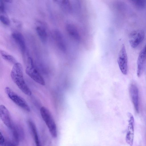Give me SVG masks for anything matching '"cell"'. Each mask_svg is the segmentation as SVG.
<instances>
[{
	"label": "cell",
	"mask_w": 146,
	"mask_h": 146,
	"mask_svg": "<svg viewBox=\"0 0 146 146\" xmlns=\"http://www.w3.org/2000/svg\"><path fill=\"white\" fill-rule=\"evenodd\" d=\"M11 76L13 82L24 93L28 96L31 95V91L24 79L23 67L21 63L17 62L14 64Z\"/></svg>",
	"instance_id": "obj_1"
},
{
	"label": "cell",
	"mask_w": 146,
	"mask_h": 146,
	"mask_svg": "<svg viewBox=\"0 0 146 146\" xmlns=\"http://www.w3.org/2000/svg\"><path fill=\"white\" fill-rule=\"evenodd\" d=\"M41 115L47 126L49 132L53 138L57 136L56 126L52 114L46 107H42L40 109Z\"/></svg>",
	"instance_id": "obj_2"
},
{
	"label": "cell",
	"mask_w": 146,
	"mask_h": 146,
	"mask_svg": "<svg viewBox=\"0 0 146 146\" xmlns=\"http://www.w3.org/2000/svg\"><path fill=\"white\" fill-rule=\"evenodd\" d=\"M26 73L35 81L40 85H45V81L35 66L32 59L28 58L27 65L25 70Z\"/></svg>",
	"instance_id": "obj_3"
},
{
	"label": "cell",
	"mask_w": 146,
	"mask_h": 146,
	"mask_svg": "<svg viewBox=\"0 0 146 146\" xmlns=\"http://www.w3.org/2000/svg\"><path fill=\"white\" fill-rule=\"evenodd\" d=\"M5 91L8 97L16 104L27 111H30L29 106L23 98L18 95L8 87L5 88Z\"/></svg>",
	"instance_id": "obj_4"
},
{
	"label": "cell",
	"mask_w": 146,
	"mask_h": 146,
	"mask_svg": "<svg viewBox=\"0 0 146 146\" xmlns=\"http://www.w3.org/2000/svg\"><path fill=\"white\" fill-rule=\"evenodd\" d=\"M118 64L121 72L126 75L127 72V57L125 47L124 44L121 46L117 59Z\"/></svg>",
	"instance_id": "obj_5"
},
{
	"label": "cell",
	"mask_w": 146,
	"mask_h": 146,
	"mask_svg": "<svg viewBox=\"0 0 146 146\" xmlns=\"http://www.w3.org/2000/svg\"><path fill=\"white\" fill-rule=\"evenodd\" d=\"M145 37L144 31L141 30H138L131 32L129 35V42L133 48L137 47L143 40Z\"/></svg>",
	"instance_id": "obj_6"
},
{
	"label": "cell",
	"mask_w": 146,
	"mask_h": 146,
	"mask_svg": "<svg viewBox=\"0 0 146 146\" xmlns=\"http://www.w3.org/2000/svg\"><path fill=\"white\" fill-rule=\"evenodd\" d=\"M127 115L129 118L126 136V141L129 145L133 144L134 126V120L133 117L130 113H128Z\"/></svg>",
	"instance_id": "obj_7"
},
{
	"label": "cell",
	"mask_w": 146,
	"mask_h": 146,
	"mask_svg": "<svg viewBox=\"0 0 146 146\" xmlns=\"http://www.w3.org/2000/svg\"><path fill=\"white\" fill-rule=\"evenodd\" d=\"M129 93L135 110L137 113L139 112V90L137 86L135 84H131L129 88Z\"/></svg>",
	"instance_id": "obj_8"
},
{
	"label": "cell",
	"mask_w": 146,
	"mask_h": 146,
	"mask_svg": "<svg viewBox=\"0 0 146 146\" xmlns=\"http://www.w3.org/2000/svg\"><path fill=\"white\" fill-rule=\"evenodd\" d=\"M146 61V44L140 52L137 60V75L139 77L143 70Z\"/></svg>",
	"instance_id": "obj_9"
},
{
	"label": "cell",
	"mask_w": 146,
	"mask_h": 146,
	"mask_svg": "<svg viewBox=\"0 0 146 146\" xmlns=\"http://www.w3.org/2000/svg\"><path fill=\"white\" fill-rule=\"evenodd\" d=\"M0 117L3 123L10 129L13 126L9 112L3 105L0 106Z\"/></svg>",
	"instance_id": "obj_10"
},
{
	"label": "cell",
	"mask_w": 146,
	"mask_h": 146,
	"mask_svg": "<svg viewBox=\"0 0 146 146\" xmlns=\"http://www.w3.org/2000/svg\"><path fill=\"white\" fill-rule=\"evenodd\" d=\"M53 39L59 49L63 52L66 50V42L61 33L58 30H55L52 33Z\"/></svg>",
	"instance_id": "obj_11"
},
{
	"label": "cell",
	"mask_w": 146,
	"mask_h": 146,
	"mask_svg": "<svg viewBox=\"0 0 146 146\" xmlns=\"http://www.w3.org/2000/svg\"><path fill=\"white\" fill-rule=\"evenodd\" d=\"M66 29L68 34L72 38L77 41L80 40V35L78 29L74 24L71 23L67 24Z\"/></svg>",
	"instance_id": "obj_12"
},
{
	"label": "cell",
	"mask_w": 146,
	"mask_h": 146,
	"mask_svg": "<svg viewBox=\"0 0 146 146\" xmlns=\"http://www.w3.org/2000/svg\"><path fill=\"white\" fill-rule=\"evenodd\" d=\"M12 36L21 52L24 53L26 49V44L23 35L19 32H14L12 34Z\"/></svg>",
	"instance_id": "obj_13"
},
{
	"label": "cell",
	"mask_w": 146,
	"mask_h": 146,
	"mask_svg": "<svg viewBox=\"0 0 146 146\" xmlns=\"http://www.w3.org/2000/svg\"><path fill=\"white\" fill-rule=\"evenodd\" d=\"M29 126L34 140L36 146H41L38 138L36 126L34 123L31 120L28 121Z\"/></svg>",
	"instance_id": "obj_14"
},
{
	"label": "cell",
	"mask_w": 146,
	"mask_h": 146,
	"mask_svg": "<svg viewBox=\"0 0 146 146\" xmlns=\"http://www.w3.org/2000/svg\"><path fill=\"white\" fill-rule=\"evenodd\" d=\"M37 33L41 41L45 43L46 41L47 36L46 31L42 26H38L36 27Z\"/></svg>",
	"instance_id": "obj_15"
},
{
	"label": "cell",
	"mask_w": 146,
	"mask_h": 146,
	"mask_svg": "<svg viewBox=\"0 0 146 146\" xmlns=\"http://www.w3.org/2000/svg\"><path fill=\"white\" fill-rule=\"evenodd\" d=\"M60 5L62 9L66 12L71 11L72 9L71 3L68 0H62L56 1Z\"/></svg>",
	"instance_id": "obj_16"
},
{
	"label": "cell",
	"mask_w": 146,
	"mask_h": 146,
	"mask_svg": "<svg viewBox=\"0 0 146 146\" xmlns=\"http://www.w3.org/2000/svg\"><path fill=\"white\" fill-rule=\"evenodd\" d=\"M0 54L2 58L6 61L14 64L17 63L15 58L5 51L0 50Z\"/></svg>",
	"instance_id": "obj_17"
},
{
	"label": "cell",
	"mask_w": 146,
	"mask_h": 146,
	"mask_svg": "<svg viewBox=\"0 0 146 146\" xmlns=\"http://www.w3.org/2000/svg\"><path fill=\"white\" fill-rule=\"evenodd\" d=\"M134 6L137 8H144L146 5V1L143 0H132L130 1Z\"/></svg>",
	"instance_id": "obj_18"
},
{
	"label": "cell",
	"mask_w": 146,
	"mask_h": 146,
	"mask_svg": "<svg viewBox=\"0 0 146 146\" xmlns=\"http://www.w3.org/2000/svg\"><path fill=\"white\" fill-rule=\"evenodd\" d=\"M0 20L1 22L5 25L10 24V21L9 19L3 14H0Z\"/></svg>",
	"instance_id": "obj_19"
},
{
	"label": "cell",
	"mask_w": 146,
	"mask_h": 146,
	"mask_svg": "<svg viewBox=\"0 0 146 146\" xmlns=\"http://www.w3.org/2000/svg\"><path fill=\"white\" fill-rule=\"evenodd\" d=\"M0 12L1 14H5V8L3 1L0 0Z\"/></svg>",
	"instance_id": "obj_20"
},
{
	"label": "cell",
	"mask_w": 146,
	"mask_h": 146,
	"mask_svg": "<svg viewBox=\"0 0 146 146\" xmlns=\"http://www.w3.org/2000/svg\"><path fill=\"white\" fill-rule=\"evenodd\" d=\"M0 144L1 145H3L5 141L1 132H0Z\"/></svg>",
	"instance_id": "obj_21"
},
{
	"label": "cell",
	"mask_w": 146,
	"mask_h": 146,
	"mask_svg": "<svg viewBox=\"0 0 146 146\" xmlns=\"http://www.w3.org/2000/svg\"><path fill=\"white\" fill-rule=\"evenodd\" d=\"M3 146H15L12 142L5 141L4 144L3 145Z\"/></svg>",
	"instance_id": "obj_22"
},
{
	"label": "cell",
	"mask_w": 146,
	"mask_h": 146,
	"mask_svg": "<svg viewBox=\"0 0 146 146\" xmlns=\"http://www.w3.org/2000/svg\"><path fill=\"white\" fill-rule=\"evenodd\" d=\"M4 1H6V2H7L11 3V2H12V1L11 0H4Z\"/></svg>",
	"instance_id": "obj_23"
}]
</instances>
